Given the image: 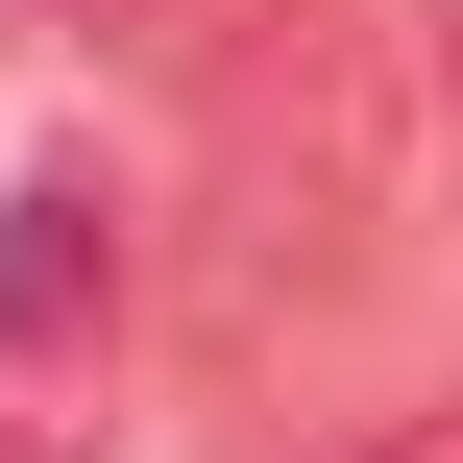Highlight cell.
<instances>
[{
    "mask_svg": "<svg viewBox=\"0 0 463 463\" xmlns=\"http://www.w3.org/2000/svg\"><path fill=\"white\" fill-rule=\"evenodd\" d=\"M220 195H244V269H342L391 220V24L366 0H269L220 49Z\"/></svg>",
    "mask_w": 463,
    "mask_h": 463,
    "instance_id": "obj_1",
    "label": "cell"
},
{
    "mask_svg": "<svg viewBox=\"0 0 463 463\" xmlns=\"http://www.w3.org/2000/svg\"><path fill=\"white\" fill-rule=\"evenodd\" d=\"M98 317H122V195L49 146V171L0 195V366H73Z\"/></svg>",
    "mask_w": 463,
    "mask_h": 463,
    "instance_id": "obj_2",
    "label": "cell"
},
{
    "mask_svg": "<svg viewBox=\"0 0 463 463\" xmlns=\"http://www.w3.org/2000/svg\"><path fill=\"white\" fill-rule=\"evenodd\" d=\"M98 24H146V49H244L269 0H98Z\"/></svg>",
    "mask_w": 463,
    "mask_h": 463,
    "instance_id": "obj_3",
    "label": "cell"
},
{
    "mask_svg": "<svg viewBox=\"0 0 463 463\" xmlns=\"http://www.w3.org/2000/svg\"><path fill=\"white\" fill-rule=\"evenodd\" d=\"M415 73H439V122H463V0H415Z\"/></svg>",
    "mask_w": 463,
    "mask_h": 463,
    "instance_id": "obj_4",
    "label": "cell"
},
{
    "mask_svg": "<svg viewBox=\"0 0 463 463\" xmlns=\"http://www.w3.org/2000/svg\"><path fill=\"white\" fill-rule=\"evenodd\" d=\"M366 463H463V391H439V415H415V439H366Z\"/></svg>",
    "mask_w": 463,
    "mask_h": 463,
    "instance_id": "obj_5",
    "label": "cell"
},
{
    "mask_svg": "<svg viewBox=\"0 0 463 463\" xmlns=\"http://www.w3.org/2000/svg\"><path fill=\"white\" fill-rule=\"evenodd\" d=\"M0 24H49V0H0Z\"/></svg>",
    "mask_w": 463,
    "mask_h": 463,
    "instance_id": "obj_6",
    "label": "cell"
}]
</instances>
